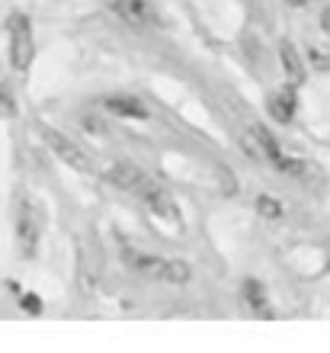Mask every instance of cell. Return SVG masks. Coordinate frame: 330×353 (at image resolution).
<instances>
[{
  "instance_id": "52a82bcc",
  "label": "cell",
  "mask_w": 330,
  "mask_h": 353,
  "mask_svg": "<svg viewBox=\"0 0 330 353\" xmlns=\"http://www.w3.org/2000/svg\"><path fill=\"white\" fill-rule=\"evenodd\" d=\"M103 106L112 112V116H122V119H147L151 116V110H147L141 100H135V97H106L103 100Z\"/></svg>"
},
{
  "instance_id": "ba28073f",
  "label": "cell",
  "mask_w": 330,
  "mask_h": 353,
  "mask_svg": "<svg viewBox=\"0 0 330 353\" xmlns=\"http://www.w3.org/2000/svg\"><path fill=\"white\" fill-rule=\"evenodd\" d=\"M295 103H298V97H295L292 87H282V90L273 93V100H269V112H273L279 122H292L295 116Z\"/></svg>"
},
{
  "instance_id": "9c48e42d",
  "label": "cell",
  "mask_w": 330,
  "mask_h": 353,
  "mask_svg": "<svg viewBox=\"0 0 330 353\" xmlns=\"http://www.w3.org/2000/svg\"><path fill=\"white\" fill-rule=\"evenodd\" d=\"M279 55H282V68L289 81H305V65H302V55L292 48V42H282L279 46Z\"/></svg>"
},
{
  "instance_id": "277c9868",
  "label": "cell",
  "mask_w": 330,
  "mask_h": 353,
  "mask_svg": "<svg viewBox=\"0 0 330 353\" xmlns=\"http://www.w3.org/2000/svg\"><path fill=\"white\" fill-rule=\"evenodd\" d=\"M10 32V65L17 71H29L32 55H36V42H32V23L23 13H13L7 23Z\"/></svg>"
},
{
  "instance_id": "8992f818",
  "label": "cell",
  "mask_w": 330,
  "mask_h": 353,
  "mask_svg": "<svg viewBox=\"0 0 330 353\" xmlns=\"http://www.w3.org/2000/svg\"><path fill=\"white\" fill-rule=\"evenodd\" d=\"M112 10H116L125 23H132V26H151V23H157V13L147 0H116Z\"/></svg>"
},
{
  "instance_id": "2e32d148",
  "label": "cell",
  "mask_w": 330,
  "mask_h": 353,
  "mask_svg": "<svg viewBox=\"0 0 330 353\" xmlns=\"http://www.w3.org/2000/svg\"><path fill=\"white\" fill-rule=\"evenodd\" d=\"M321 26H324V32H327V36H330V7L321 13Z\"/></svg>"
},
{
  "instance_id": "30bf717a",
  "label": "cell",
  "mask_w": 330,
  "mask_h": 353,
  "mask_svg": "<svg viewBox=\"0 0 330 353\" xmlns=\"http://www.w3.org/2000/svg\"><path fill=\"white\" fill-rule=\"evenodd\" d=\"M250 139L257 141V148L263 151V154H266L269 161H276L279 154H282V148H279V141H276L273 135H269V132L263 129V125H250Z\"/></svg>"
},
{
  "instance_id": "e0dca14e",
  "label": "cell",
  "mask_w": 330,
  "mask_h": 353,
  "mask_svg": "<svg viewBox=\"0 0 330 353\" xmlns=\"http://www.w3.org/2000/svg\"><path fill=\"white\" fill-rule=\"evenodd\" d=\"M295 3H308V0H295Z\"/></svg>"
},
{
  "instance_id": "5bb4252c",
  "label": "cell",
  "mask_w": 330,
  "mask_h": 353,
  "mask_svg": "<svg viewBox=\"0 0 330 353\" xmlns=\"http://www.w3.org/2000/svg\"><path fill=\"white\" fill-rule=\"evenodd\" d=\"M19 302H23V308H26L29 315H39V312H42V302H39L36 292H26V296H19Z\"/></svg>"
},
{
  "instance_id": "5b68a950",
  "label": "cell",
  "mask_w": 330,
  "mask_h": 353,
  "mask_svg": "<svg viewBox=\"0 0 330 353\" xmlns=\"http://www.w3.org/2000/svg\"><path fill=\"white\" fill-rule=\"evenodd\" d=\"M42 135H45L48 148L55 151V154H58V158H61V161H65L68 168L81 170V174H90V170H93V161H90V154H87V151H83V148H77V145H74L71 139H65L61 132H55V129H45V132H42Z\"/></svg>"
},
{
  "instance_id": "7c38bea8",
  "label": "cell",
  "mask_w": 330,
  "mask_h": 353,
  "mask_svg": "<svg viewBox=\"0 0 330 353\" xmlns=\"http://www.w3.org/2000/svg\"><path fill=\"white\" fill-rule=\"evenodd\" d=\"M244 299H247V305L263 308L266 305V289H263V283H257V279H247V283H244Z\"/></svg>"
},
{
  "instance_id": "9a60e30c",
  "label": "cell",
  "mask_w": 330,
  "mask_h": 353,
  "mask_svg": "<svg viewBox=\"0 0 330 353\" xmlns=\"http://www.w3.org/2000/svg\"><path fill=\"white\" fill-rule=\"evenodd\" d=\"M0 103H3L7 110H13V93H10L7 84H0Z\"/></svg>"
},
{
  "instance_id": "7a4b0ae2",
  "label": "cell",
  "mask_w": 330,
  "mask_h": 353,
  "mask_svg": "<svg viewBox=\"0 0 330 353\" xmlns=\"http://www.w3.org/2000/svg\"><path fill=\"white\" fill-rule=\"evenodd\" d=\"M103 174H106V180H110V183H116L119 190L138 196L141 203H151L157 193H164V190H161L151 176H145L141 170L135 168V164H129V161H112V164H106V170H103Z\"/></svg>"
},
{
  "instance_id": "3957f363",
  "label": "cell",
  "mask_w": 330,
  "mask_h": 353,
  "mask_svg": "<svg viewBox=\"0 0 330 353\" xmlns=\"http://www.w3.org/2000/svg\"><path fill=\"white\" fill-rule=\"evenodd\" d=\"M125 261L138 276L147 279H164V283H186L193 276V270L186 261H164V257H147V254H132L125 251Z\"/></svg>"
},
{
  "instance_id": "4fadbf2b",
  "label": "cell",
  "mask_w": 330,
  "mask_h": 353,
  "mask_svg": "<svg viewBox=\"0 0 330 353\" xmlns=\"http://www.w3.org/2000/svg\"><path fill=\"white\" fill-rule=\"evenodd\" d=\"M273 164H276V170H282V174H289V176H302L305 174V164H302V161L285 158V154H279Z\"/></svg>"
},
{
  "instance_id": "6da1fadb",
  "label": "cell",
  "mask_w": 330,
  "mask_h": 353,
  "mask_svg": "<svg viewBox=\"0 0 330 353\" xmlns=\"http://www.w3.org/2000/svg\"><path fill=\"white\" fill-rule=\"evenodd\" d=\"M42 209L32 196H23L17 205V251L19 257H36L39 238H42Z\"/></svg>"
},
{
  "instance_id": "8fae6325",
  "label": "cell",
  "mask_w": 330,
  "mask_h": 353,
  "mask_svg": "<svg viewBox=\"0 0 330 353\" xmlns=\"http://www.w3.org/2000/svg\"><path fill=\"white\" fill-rule=\"evenodd\" d=\"M257 212L269 222H276V219H282V203L273 196H257Z\"/></svg>"
}]
</instances>
